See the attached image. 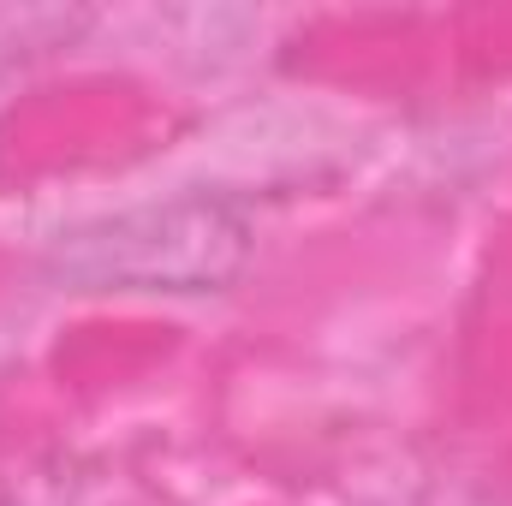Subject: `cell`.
<instances>
[{
    "mask_svg": "<svg viewBox=\"0 0 512 506\" xmlns=\"http://www.w3.org/2000/svg\"><path fill=\"white\" fill-rule=\"evenodd\" d=\"M251 245V221L239 203L209 191H179V197H155L137 209L96 215L84 227H66L48 245L42 268L78 292L203 298L245 274Z\"/></svg>",
    "mask_w": 512,
    "mask_h": 506,
    "instance_id": "1",
    "label": "cell"
},
{
    "mask_svg": "<svg viewBox=\"0 0 512 506\" xmlns=\"http://www.w3.org/2000/svg\"><path fill=\"white\" fill-rule=\"evenodd\" d=\"M393 506H501V501H477V495H411V501Z\"/></svg>",
    "mask_w": 512,
    "mask_h": 506,
    "instance_id": "2",
    "label": "cell"
}]
</instances>
